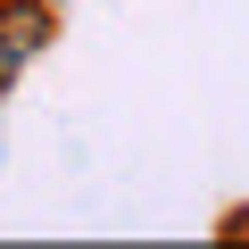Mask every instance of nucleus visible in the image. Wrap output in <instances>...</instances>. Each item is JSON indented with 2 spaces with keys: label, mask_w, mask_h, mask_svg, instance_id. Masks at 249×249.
I'll use <instances>...</instances> for the list:
<instances>
[{
  "label": "nucleus",
  "mask_w": 249,
  "mask_h": 249,
  "mask_svg": "<svg viewBox=\"0 0 249 249\" xmlns=\"http://www.w3.org/2000/svg\"><path fill=\"white\" fill-rule=\"evenodd\" d=\"M50 9H75V0H50Z\"/></svg>",
  "instance_id": "nucleus-4"
},
{
  "label": "nucleus",
  "mask_w": 249,
  "mask_h": 249,
  "mask_svg": "<svg viewBox=\"0 0 249 249\" xmlns=\"http://www.w3.org/2000/svg\"><path fill=\"white\" fill-rule=\"evenodd\" d=\"M216 241H232V249H241V241H249V199H241V208H224V216H216Z\"/></svg>",
  "instance_id": "nucleus-2"
},
{
  "label": "nucleus",
  "mask_w": 249,
  "mask_h": 249,
  "mask_svg": "<svg viewBox=\"0 0 249 249\" xmlns=\"http://www.w3.org/2000/svg\"><path fill=\"white\" fill-rule=\"evenodd\" d=\"M17 83H25V67H17V58H0V108H9V91H17Z\"/></svg>",
  "instance_id": "nucleus-3"
},
{
  "label": "nucleus",
  "mask_w": 249,
  "mask_h": 249,
  "mask_svg": "<svg viewBox=\"0 0 249 249\" xmlns=\"http://www.w3.org/2000/svg\"><path fill=\"white\" fill-rule=\"evenodd\" d=\"M58 34H67V9H50V0H0V58L34 67V58L58 50Z\"/></svg>",
  "instance_id": "nucleus-1"
}]
</instances>
